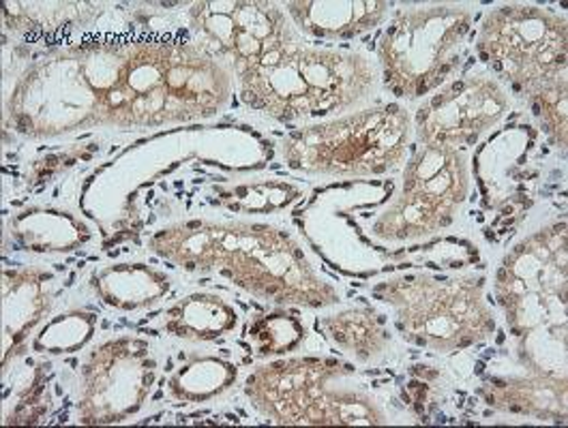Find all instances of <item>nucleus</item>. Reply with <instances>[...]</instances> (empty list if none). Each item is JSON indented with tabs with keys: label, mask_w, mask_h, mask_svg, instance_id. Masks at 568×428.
I'll list each match as a JSON object with an SVG mask.
<instances>
[{
	"label": "nucleus",
	"mask_w": 568,
	"mask_h": 428,
	"mask_svg": "<svg viewBox=\"0 0 568 428\" xmlns=\"http://www.w3.org/2000/svg\"><path fill=\"white\" fill-rule=\"evenodd\" d=\"M470 193L468 156L457 149L420 146L412 154L395 202L372 234L384 243L425 241L448 227Z\"/></svg>",
	"instance_id": "obj_10"
},
{
	"label": "nucleus",
	"mask_w": 568,
	"mask_h": 428,
	"mask_svg": "<svg viewBox=\"0 0 568 428\" xmlns=\"http://www.w3.org/2000/svg\"><path fill=\"white\" fill-rule=\"evenodd\" d=\"M412 133L410 112L399 103H384L296 129L282 142V154L294 172L369 179L404 163Z\"/></svg>",
	"instance_id": "obj_6"
},
{
	"label": "nucleus",
	"mask_w": 568,
	"mask_h": 428,
	"mask_svg": "<svg viewBox=\"0 0 568 428\" xmlns=\"http://www.w3.org/2000/svg\"><path fill=\"white\" fill-rule=\"evenodd\" d=\"M97 330V315L87 310H67L50 322H45L32 338V349L37 354L64 356L84 349Z\"/></svg>",
	"instance_id": "obj_24"
},
{
	"label": "nucleus",
	"mask_w": 568,
	"mask_h": 428,
	"mask_svg": "<svg viewBox=\"0 0 568 428\" xmlns=\"http://www.w3.org/2000/svg\"><path fill=\"white\" fill-rule=\"evenodd\" d=\"M54 275L37 266L2 271V367L24 354L34 328L52 308Z\"/></svg>",
	"instance_id": "obj_14"
},
{
	"label": "nucleus",
	"mask_w": 568,
	"mask_h": 428,
	"mask_svg": "<svg viewBox=\"0 0 568 428\" xmlns=\"http://www.w3.org/2000/svg\"><path fill=\"white\" fill-rule=\"evenodd\" d=\"M91 287L103 305L133 313L159 305L172 278L149 264H112L93 273Z\"/></svg>",
	"instance_id": "obj_18"
},
{
	"label": "nucleus",
	"mask_w": 568,
	"mask_h": 428,
	"mask_svg": "<svg viewBox=\"0 0 568 428\" xmlns=\"http://www.w3.org/2000/svg\"><path fill=\"white\" fill-rule=\"evenodd\" d=\"M247 338L255 356L282 358L301 347V343L307 338V328L296 315L287 310H273L253 319L247 328Z\"/></svg>",
	"instance_id": "obj_25"
},
{
	"label": "nucleus",
	"mask_w": 568,
	"mask_h": 428,
	"mask_svg": "<svg viewBox=\"0 0 568 428\" xmlns=\"http://www.w3.org/2000/svg\"><path fill=\"white\" fill-rule=\"evenodd\" d=\"M239 379L234 363L220 356H190L168 379V397L183 405L206 402L230 390Z\"/></svg>",
	"instance_id": "obj_22"
},
{
	"label": "nucleus",
	"mask_w": 568,
	"mask_h": 428,
	"mask_svg": "<svg viewBox=\"0 0 568 428\" xmlns=\"http://www.w3.org/2000/svg\"><path fill=\"white\" fill-rule=\"evenodd\" d=\"M494 298L528 373L567 381V221L519 241L494 278Z\"/></svg>",
	"instance_id": "obj_3"
},
{
	"label": "nucleus",
	"mask_w": 568,
	"mask_h": 428,
	"mask_svg": "<svg viewBox=\"0 0 568 428\" xmlns=\"http://www.w3.org/2000/svg\"><path fill=\"white\" fill-rule=\"evenodd\" d=\"M247 108L280 123L342 116L376 92V67L356 52L287 39L236 75Z\"/></svg>",
	"instance_id": "obj_4"
},
{
	"label": "nucleus",
	"mask_w": 568,
	"mask_h": 428,
	"mask_svg": "<svg viewBox=\"0 0 568 428\" xmlns=\"http://www.w3.org/2000/svg\"><path fill=\"white\" fill-rule=\"evenodd\" d=\"M473 27L470 4H402L379 39L378 62L384 89L410 101L438 91L457 71Z\"/></svg>",
	"instance_id": "obj_8"
},
{
	"label": "nucleus",
	"mask_w": 568,
	"mask_h": 428,
	"mask_svg": "<svg viewBox=\"0 0 568 428\" xmlns=\"http://www.w3.org/2000/svg\"><path fill=\"white\" fill-rule=\"evenodd\" d=\"M11 241L29 253H71L91 241L84 221L57 208H24L7 221Z\"/></svg>",
	"instance_id": "obj_17"
},
{
	"label": "nucleus",
	"mask_w": 568,
	"mask_h": 428,
	"mask_svg": "<svg viewBox=\"0 0 568 428\" xmlns=\"http://www.w3.org/2000/svg\"><path fill=\"white\" fill-rule=\"evenodd\" d=\"M99 13L93 2H4V27L13 32H50L89 24Z\"/></svg>",
	"instance_id": "obj_23"
},
{
	"label": "nucleus",
	"mask_w": 568,
	"mask_h": 428,
	"mask_svg": "<svg viewBox=\"0 0 568 428\" xmlns=\"http://www.w3.org/2000/svg\"><path fill=\"white\" fill-rule=\"evenodd\" d=\"M239 324V313L217 294L195 292L163 313L161 328L172 337L191 343H211L232 333Z\"/></svg>",
	"instance_id": "obj_19"
},
{
	"label": "nucleus",
	"mask_w": 568,
	"mask_h": 428,
	"mask_svg": "<svg viewBox=\"0 0 568 428\" xmlns=\"http://www.w3.org/2000/svg\"><path fill=\"white\" fill-rule=\"evenodd\" d=\"M285 13L303 34L322 41H349L378 29L393 9L384 0H294Z\"/></svg>",
	"instance_id": "obj_15"
},
{
	"label": "nucleus",
	"mask_w": 568,
	"mask_h": 428,
	"mask_svg": "<svg viewBox=\"0 0 568 428\" xmlns=\"http://www.w3.org/2000/svg\"><path fill=\"white\" fill-rule=\"evenodd\" d=\"M476 57L530 103L567 84V18L530 2L500 4L480 22Z\"/></svg>",
	"instance_id": "obj_9"
},
{
	"label": "nucleus",
	"mask_w": 568,
	"mask_h": 428,
	"mask_svg": "<svg viewBox=\"0 0 568 428\" xmlns=\"http://www.w3.org/2000/svg\"><path fill=\"white\" fill-rule=\"evenodd\" d=\"M232 86V71L190 41L93 39L32 61L4 110L7 123L31 140L155 129L217 116Z\"/></svg>",
	"instance_id": "obj_1"
},
{
	"label": "nucleus",
	"mask_w": 568,
	"mask_h": 428,
	"mask_svg": "<svg viewBox=\"0 0 568 428\" xmlns=\"http://www.w3.org/2000/svg\"><path fill=\"white\" fill-rule=\"evenodd\" d=\"M80 377L78 422L87 427L121 425L151 397L158 360L144 338H110L89 354Z\"/></svg>",
	"instance_id": "obj_11"
},
{
	"label": "nucleus",
	"mask_w": 568,
	"mask_h": 428,
	"mask_svg": "<svg viewBox=\"0 0 568 428\" xmlns=\"http://www.w3.org/2000/svg\"><path fill=\"white\" fill-rule=\"evenodd\" d=\"M508 112L503 84L485 73L453 80L432 94L412 119L420 146L457 149L474 146Z\"/></svg>",
	"instance_id": "obj_13"
},
{
	"label": "nucleus",
	"mask_w": 568,
	"mask_h": 428,
	"mask_svg": "<svg viewBox=\"0 0 568 428\" xmlns=\"http://www.w3.org/2000/svg\"><path fill=\"white\" fill-rule=\"evenodd\" d=\"M2 368H11V386L2 384V422L7 427L41 422L52 409L45 367L22 354Z\"/></svg>",
	"instance_id": "obj_21"
},
{
	"label": "nucleus",
	"mask_w": 568,
	"mask_h": 428,
	"mask_svg": "<svg viewBox=\"0 0 568 428\" xmlns=\"http://www.w3.org/2000/svg\"><path fill=\"white\" fill-rule=\"evenodd\" d=\"M354 367L335 358H280L255 368L243 393L253 407L287 427H372L384 425L378 402L363 390L342 386Z\"/></svg>",
	"instance_id": "obj_5"
},
{
	"label": "nucleus",
	"mask_w": 568,
	"mask_h": 428,
	"mask_svg": "<svg viewBox=\"0 0 568 428\" xmlns=\"http://www.w3.org/2000/svg\"><path fill=\"white\" fill-rule=\"evenodd\" d=\"M301 197V188L290 183L264 181V183L239 184L217 191V204L241 214H271L282 211Z\"/></svg>",
	"instance_id": "obj_26"
},
{
	"label": "nucleus",
	"mask_w": 568,
	"mask_h": 428,
	"mask_svg": "<svg viewBox=\"0 0 568 428\" xmlns=\"http://www.w3.org/2000/svg\"><path fill=\"white\" fill-rule=\"evenodd\" d=\"M316 326L342 354H346L347 358L358 365H369L378 360L390 345L384 315H378L374 308L367 306L324 315L317 319Z\"/></svg>",
	"instance_id": "obj_20"
},
{
	"label": "nucleus",
	"mask_w": 568,
	"mask_h": 428,
	"mask_svg": "<svg viewBox=\"0 0 568 428\" xmlns=\"http://www.w3.org/2000/svg\"><path fill=\"white\" fill-rule=\"evenodd\" d=\"M483 275H399L374 287L376 298L395 310V326L412 345L432 351H462L496 333L485 300Z\"/></svg>",
	"instance_id": "obj_7"
},
{
	"label": "nucleus",
	"mask_w": 568,
	"mask_h": 428,
	"mask_svg": "<svg viewBox=\"0 0 568 428\" xmlns=\"http://www.w3.org/2000/svg\"><path fill=\"white\" fill-rule=\"evenodd\" d=\"M489 407L500 411L528 416L537 420H567V381L540 377L528 373V377L489 379L478 388Z\"/></svg>",
	"instance_id": "obj_16"
},
{
	"label": "nucleus",
	"mask_w": 568,
	"mask_h": 428,
	"mask_svg": "<svg viewBox=\"0 0 568 428\" xmlns=\"http://www.w3.org/2000/svg\"><path fill=\"white\" fill-rule=\"evenodd\" d=\"M75 161H78V154H50V156H45V159H41V161L34 163L31 183H48L50 179H54L57 174H61L67 167H71Z\"/></svg>",
	"instance_id": "obj_27"
},
{
	"label": "nucleus",
	"mask_w": 568,
	"mask_h": 428,
	"mask_svg": "<svg viewBox=\"0 0 568 428\" xmlns=\"http://www.w3.org/2000/svg\"><path fill=\"white\" fill-rule=\"evenodd\" d=\"M190 29L193 43L232 75L296 37L287 27L284 7L268 0L193 2Z\"/></svg>",
	"instance_id": "obj_12"
},
{
	"label": "nucleus",
	"mask_w": 568,
	"mask_h": 428,
	"mask_svg": "<svg viewBox=\"0 0 568 428\" xmlns=\"http://www.w3.org/2000/svg\"><path fill=\"white\" fill-rule=\"evenodd\" d=\"M149 248L185 273L223 276L257 300L307 308L339 303V292L317 275L301 245L266 223H176L153 234Z\"/></svg>",
	"instance_id": "obj_2"
}]
</instances>
